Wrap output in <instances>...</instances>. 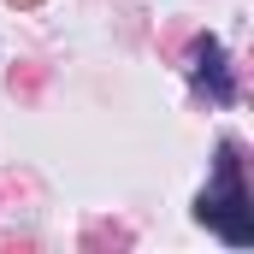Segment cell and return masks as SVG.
<instances>
[{
    "label": "cell",
    "instance_id": "6da1fadb",
    "mask_svg": "<svg viewBox=\"0 0 254 254\" xmlns=\"http://www.w3.org/2000/svg\"><path fill=\"white\" fill-rule=\"evenodd\" d=\"M195 219L213 225L231 249H249L254 243V207L243 190V160H237V142H219V166H213V184L195 201Z\"/></svg>",
    "mask_w": 254,
    "mask_h": 254
},
{
    "label": "cell",
    "instance_id": "7a4b0ae2",
    "mask_svg": "<svg viewBox=\"0 0 254 254\" xmlns=\"http://www.w3.org/2000/svg\"><path fill=\"white\" fill-rule=\"evenodd\" d=\"M195 83H201L219 107L237 101V83H231V71H225V48H219V36H201V42H195Z\"/></svg>",
    "mask_w": 254,
    "mask_h": 254
}]
</instances>
